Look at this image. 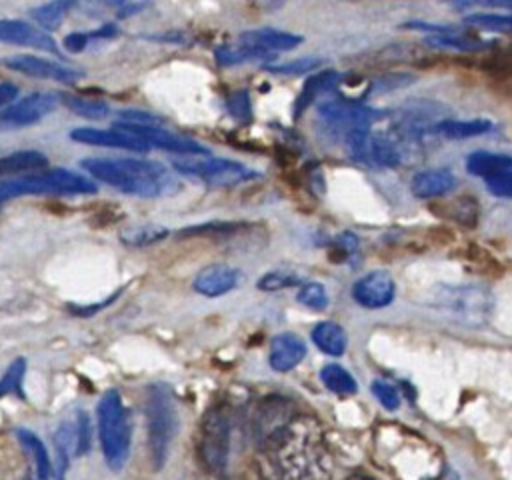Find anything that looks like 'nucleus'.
<instances>
[{
    "mask_svg": "<svg viewBox=\"0 0 512 480\" xmlns=\"http://www.w3.org/2000/svg\"><path fill=\"white\" fill-rule=\"evenodd\" d=\"M168 236V228L166 226H158V224H136V226H128L126 230L120 232V240L126 246H150L154 242H160Z\"/></svg>",
    "mask_w": 512,
    "mask_h": 480,
    "instance_id": "30",
    "label": "nucleus"
},
{
    "mask_svg": "<svg viewBox=\"0 0 512 480\" xmlns=\"http://www.w3.org/2000/svg\"><path fill=\"white\" fill-rule=\"evenodd\" d=\"M70 138L74 142L90 144V146H104V148H118V150H130V152H148L150 146L124 130L118 128H74L70 132Z\"/></svg>",
    "mask_w": 512,
    "mask_h": 480,
    "instance_id": "15",
    "label": "nucleus"
},
{
    "mask_svg": "<svg viewBox=\"0 0 512 480\" xmlns=\"http://www.w3.org/2000/svg\"><path fill=\"white\" fill-rule=\"evenodd\" d=\"M372 394L376 396V400L386 408V410H396L400 406V394L398 390L384 382V380H374L372 382Z\"/></svg>",
    "mask_w": 512,
    "mask_h": 480,
    "instance_id": "43",
    "label": "nucleus"
},
{
    "mask_svg": "<svg viewBox=\"0 0 512 480\" xmlns=\"http://www.w3.org/2000/svg\"><path fill=\"white\" fill-rule=\"evenodd\" d=\"M74 444H76V434H74V424L64 420L54 432V448H56V462L52 464V476L54 480H66L70 460L74 456Z\"/></svg>",
    "mask_w": 512,
    "mask_h": 480,
    "instance_id": "23",
    "label": "nucleus"
},
{
    "mask_svg": "<svg viewBox=\"0 0 512 480\" xmlns=\"http://www.w3.org/2000/svg\"><path fill=\"white\" fill-rule=\"evenodd\" d=\"M318 116L330 128L334 134L344 136L352 128H364L372 126L374 122L384 118V110H376L346 98L326 100L318 106Z\"/></svg>",
    "mask_w": 512,
    "mask_h": 480,
    "instance_id": "10",
    "label": "nucleus"
},
{
    "mask_svg": "<svg viewBox=\"0 0 512 480\" xmlns=\"http://www.w3.org/2000/svg\"><path fill=\"white\" fill-rule=\"evenodd\" d=\"M492 130V122L484 118H474V120H438L432 126L434 134H440L442 138L448 140H466V138H476L482 134H488Z\"/></svg>",
    "mask_w": 512,
    "mask_h": 480,
    "instance_id": "24",
    "label": "nucleus"
},
{
    "mask_svg": "<svg viewBox=\"0 0 512 480\" xmlns=\"http://www.w3.org/2000/svg\"><path fill=\"white\" fill-rule=\"evenodd\" d=\"M116 34H118V28L114 24H104L98 30L88 32V38L90 40H100V38H114Z\"/></svg>",
    "mask_w": 512,
    "mask_h": 480,
    "instance_id": "48",
    "label": "nucleus"
},
{
    "mask_svg": "<svg viewBox=\"0 0 512 480\" xmlns=\"http://www.w3.org/2000/svg\"><path fill=\"white\" fill-rule=\"evenodd\" d=\"M238 42L272 56L274 52H284V50L296 48L298 44H302V36L284 32L278 28H256V30L242 32L238 36Z\"/></svg>",
    "mask_w": 512,
    "mask_h": 480,
    "instance_id": "18",
    "label": "nucleus"
},
{
    "mask_svg": "<svg viewBox=\"0 0 512 480\" xmlns=\"http://www.w3.org/2000/svg\"><path fill=\"white\" fill-rule=\"evenodd\" d=\"M324 60L320 56H304V58H294L290 62H282V64H266L264 68L272 74H288V76H296V74H304L310 72L312 68L320 66Z\"/></svg>",
    "mask_w": 512,
    "mask_h": 480,
    "instance_id": "38",
    "label": "nucleus"
},
{
    "mask_svg": "<svg viewBox=\"0 0 512 480\" xmlns=\"http://www.w3.org/2000/svg\"><path fill=\"white\" fill-rule=\"evenodd\" d=\"M82 168L96 180L132 196L156 198L174 190V178L152 160L136 158H84Z\"/></svg>",
    "mask_w": 512,
    "mask_h": 480,
    "instance_id": "2",
    "label": "nucleus"
},
{
    "mask_svg": "<svg viewBox=\"0 0 512 480\" xmlns=\"http://www.w3.org/2000/svg\"><path fill=\"white\" fill-rule=\"evenodd\" d=\"M230 448V418L222 406H214L204 414L200 426L198 454L210 474L220 476L228 464Z\"/></svg>",
    "mask_w": 512,
    "mask_h": 480,
    "instance_id": "8",
    "label": "nucleus"
},
{
    "mask_svg": "<svg viewBox=\"0 0 512 480\" xmlns=\"http://www.w3.org/2000/svg\"><path fill=\"white\" fill-rule=\"evenodd\" d=\"M88 32H72L64 38V48L70 52H82L88 46Z\"/></svg>",
    "mask_w": 512,
    "mask_h": 480,
    "instance_id": "45",
    "label": "nucleus"
},
{
    "mask_svg": "<svg viewBox=\"0 0 512 480\" xmlns=\"http://www.w3.org/2000/svg\"><path fill=\"white\" fill-rule=\"evenodd\" d=\"M348 480H368V478H348Z\"/></svg>",
    "mask_w": 512,
    "mask_h": 480,
    "instance_id": "49",
    "label": "nucleus"
},
{
    "mask_svg": "<svg viewBox=\"0 0 512 480\" xmlns=\"http://www.w3.org/2000/svg\"><path fill=\"white\" fill-rule=\"evenodd\" d=\"M254 468L256 480H328L330 456L320 430L298 418L266 434Z\"/></svg>",
    "mask_w": 512,
    "mask_h": 480,
    "instance_id": "1",
    "label": "nucleus"
},
{
    "mask_svg": "<svg viewBox=\"0 0 512 480\" xmlns=\"http://www.w3.org/2000/svg\"><path fill=\"white\" fill-rule=\"evenodd\" d=\"M466 170L482 180L512 174V158L508 154H494V152H472L466 158Z\"/></svg>",
    "mask_w": 512,
    "mask_h": 480,
    "instance_id": "22",
    "label": "nucleus"
},
{
    "mask_svg": "<svg viewBox=\"0 0 512 480\" xmlns=\"http://www.w3.org/2000/svg\"><path fill=\"white\" fill-rule=\"evenodd\" d=\"M144 416H146V430H148L150 464L158 472L164 468L170 456L172 442L178 432L176 396L168 384L156 382L146 388Z\"/></svg>",
    "mask_w": 512,
    "mask_h": 480,
    "instance_id": "3",
    "label": "nucleus"
},
{
    "mask_svg": "<svg viewBox=\"0 0 512 480\" xmlns=\"http://www.w3.org/2000/svg\"><path fill=\"white\" fill-rule=\"evenodd\" d=\"M426 44H430L434 48H452V50H462V52H472V50H480L486 46L484 40L470 36V34H460V32L432 34L426 38Z\"/></svg>",
    "mask_w": 512,
    "mask_h": 480,
    "instance_id": "33",
    "label": "nucleus"
},
{
    "mask_svg": "<svg viewBox=\"0 0 512 480\" xmlns=\"http://www.w3.org/2000/svg\"><path fill=\"white\" fill-rule=\"evenodd\" d=\"M2 64L14 72L26 74V76H34V78H48V80H56V82H76L78 78L84 76L82 70H76L72 66L48 60V58H40V56H32V54H14L2 60Z\"/></svg>",
    "mask_w": 512,
    "mask_h": 480,
    "instance_id": "13",
    "label": "nucleus"
},
{
    "mask_svg": "<svg viewBox=\"0 0 512 480\" xmlns=\"http://www.w3.org/2000/svg\"><path fill=\"white\" fill-rule=\"evenodd\" d=\"M174 168L180 174L196 176L210 186H236L246 180L256 178L258 174L246 168L240 162L224 160V158H180L174 162Z\"/></svg>",
    "mask_w": 512,
    "mask_h": 480,
    "instance_id": "9",
    "label": "nucleus"
},
{
    "mask_svg": "<svg viewBox=\"0 0 512 480\" xmlns=\"http://www.w3.org/2000/svg\"><path fill=\"white\" fill-rule=\"evenodd\" d=\"M240 224L236 222H206V224H194L184 230H180V236H226L234 230H238Z\"/></svg>",
    "mask_w": 512,
    "mask_h": 480,
    "instance_id": "40",
    "label": "nucleus"
},
{
    "mask_svg": "<svg viewBox=\"0 0 512 480\" xmlns=\"http://www.w3.org/2000/svg\"><path fill=\"white\" fill-rule=\"evenodd\" d=\"M320 380L334 394L350 396V394L358 392L356 378L344 366H340V364H326L320 370Z\"/></svg>",
    "mask_w": 512,
    "mask_h": 480,
    "instance_id": "28",
    "label": "nucleus"
},
{
    "mask_svg": "<svg viewBox=\"0 0 512 480\" xmlns=\"http://www.w3.org/2000/svg\"><path fill=\"white\" fill-rule=\"evenodd\" d=\"M114 128L142 138L148 146H156V148H162V150H168V152H174V154H182V156H206V154H210L208 148L198 144L196 140L186 138V136H178V134H174V132H170L162 126H134V124H126V122L118 120L114 124Z\"/></svg>",
    "mask_w": 512,
    "mask_h": 480,
    "instance_id": "12",
    "label": "nucleus"
},
{
    "mask_svg": "<svg viewBox=\"0 0 512 480\" xmlns=\"http://www.w3.org/2000/svg\"><path fill=\"white\" fill-rule=\"evenodd\" d=\"M26 480H28V478H26Z\"/></svg>",
    "mask_w": 512,
    "mask_h": 480,
    "instance_id": "50",
    "label": "nucleus"
},
{
    "mask_svg": "<svg viewBox=\"0 0 512 480\" xmlns=\"http://www.w3.org/2000/svg\"><path fill=\"white\" fill-rule=\"evenodd\" d=\"M58 104V94L54 92H32L18 102H12L0 112V130H16L22 126L36 124L48 116Z\"/></svg>",
    "mask_w": 512,
    "mask_h": 480,
    "instance_id": "11",
    "label": "nucleus"
},
{
    "mask_svg": "<svg viewBox=\"0 0 512 480\" xmlns=\"http://www.w3.org/2000/svg\"><path fill=\"white\" fill-rule=\"evenodd\" d=\"M304 282V274L296 268H274L262 274L256 282V288L262 292H278L288 286H298Z\"/></svg>",
    "mask_w": 512,
    "mask_h": 480,
    "instance_id": "31",
    "label": "nucleus"
},
{
    "mask_svg": "<svg viewBox=\"0 0 512 480\" xmlns=\"http://www.w3.org/2000/svg\"><path fill=\"white\" fill-rule=\"evenodd\" d=\"M0 40L58 54V46L54 38L26 20H0Z\"/></svg>",
    "mask_w": 512,
    "mask_h": 480,
    "instance_id": "17",
    "label": "nucleus"
},
{
    "mask_svg": "<svg viewBox=\"0 0 512 480\" xmlns=\"http://www.w3.org/2000/svg\"><path fill=\"white\" fill-rule=\"evenodd\" d=\"M448 212L446 216L456 220L462 226L474 228L478 224V216H480V204L476 198L472 196H458L454 200L448 202Z\"/></svg>",
    "mask_w": 512,
    "mask_h": 480,
    "instance_id": "34",
    "label": "nucleus"
},
{
    "mask_svg": "<svg viewBox=\"0 0 512 480\" xmlns=\"http://www.w3.org/2000/svg\"><path fill=\"white\" fill-rule=\"evenodd\" d=\"M74 434H76L74 456H84L90 450V442H92V426L86 412H78V418L74 422Z\"/></svg>",
    "mask_w": 512,
    "mask_h": 480,
    "instance_id": "42",
    "label": "nucleus"
},
{
    "mask_svg": "<svg viewBox=\"0 0 512 480\" xmlns=\"http://www.w3.org/2000/svg\"><path fill=\"white\" fill-rule=\"evenodd\" d=\"M312 342L318 350H322L328 356H342L348 346V336L344 328L332 320L318 322L310 332Z\"/></svg>",
    "mask_w": 512,
    "mask_h": 480,
    "instance_id": "25",
    "label": "nucleus"
},
{
    "mask_svg": "<svg viewBox=\"0 0 512 480\" xmlns=\"http://www.w3.org/2000/svg\"><path fill=\"white\" fill-rule=\"evenodd\" d=\"M464 24L476 26V28H486V30L506 32L512 26V16L510 14H496V12H478V14L464 16Z\"/></svg>",
    "mask_w": 512,
    "mask_h": 480,
    "instance_id": "37",
    "label": "nucleus"
},
{
    "mask_svg": "<svg viewBox=\"0 0 512 480\" xmlns=\"http://www.w3.org/2000/svg\"><path fill=\"white\" fill-rule=\"evenodd\" d=\"M296 300L302 306H306V308H310L314 312L324 310L328 306V302H330L328 300V292H326L324 284H320V282H304V284H300Z\"/></svg>",
    "mask_w": 512,
    "mask_h": 480,
    "instance_id": "36",
    "label": "nucleus"
},
{
    "mask_svg": "<svg viewBox=\"0 0 512 480\" xmlns=\"http://www.w3.org/2000/svg\"><path fill=\"white\" fill-rule=\"evenodd\" d=\"M214 58L220 66H236L248 60H264L270 58V54H264L260 50H254L250 46H244L240 42L236 44H222L214 50Z\"/></svg>",
    "mask_w": 512,
    "mask_h": 480,
    "instance_id": "32",
    "label": "nucleus"
},
{
    "mask_svg": "<svg viewBox=\"0 0 512 480\" xmlns=\"http://www.w3.org/2000/svg\"><path fill=\"white\" fill-rule=\"evenodd\" d=\"M16 438L22 444V448L28 452V456L34 464L36 480H50L52 478V460H50V454H48L44 442L32 430H26V428H18Z\"/></svg>",
    "mask_w": 512,
    "mask_h": 480,
    "instance_id": "26",
    "label": "nucleus"
},
{
    "mask_svg": "<svg viewBox=\"0 0 512 480\" xmlns=\"http://www.w3.org/2000/svg\"><path fill=\"white\" fill-rule=\"evenodd\" d=\"M58 100L64 102L68 110L74 114L88 118V120H102L110 114V106L100 100V98H86V96H76V94H62Z\"/></svg>",
    "mask_w": 512,
    "mask_h": 480,
    "instance_id": "29",
    "label": "nucleus"
},
{
    "mask_svg": "<svg viewBox=\"0 0 512 480\" xmlns=\"http://www.w3.org/2000/svg\"><path fill=\"white\" fill-rule=\"evenodd\" d=\"M226 106H228V112L232 114L234 120L238 122H250L252 120V102H250V94L248 90H234L228 100H226Z\"/></svg>",
    "mask_w": 512,
    "mask_h": 480,
    "instance_id": "39",
    "label": "nucleus"
},
{
    "mask_svg": "<svg viewBox=\"0 0 512 480\" xmlns=\"http://www.w3.org/2000/svg\"><path fill=\"white\" fill-rule=\"evenodd\" d=\"M72 6H74V2H48V4L32 8V16L44 30H56V28H60L64 14Z\"/></svg>",
    "mask_w": 512,
    "mask_h": 480,
    "instance_id": "35",
    "label": "nucleus"
},
{
    "mask_svg": "<svg viewBox=\"0 0 512 480\" xmlns=\"http://www.w3.org/2000/svg\"><path fill=\"white\" fill-rule=\"evenodd\" d=\"M120 296V290L116 292V294H112V296H108L104 302H98V304H88V306H78V308H70L74 314H80V316H90V314H94V312H98V310H102V308H106L108 304H112L116 298Z\"/></svg>",
    "mask_w": 512,
    "mask_h": 480,
    "instance_id": "46",
    "label": "nucleus"
},
{
    "mask_svg": "<svg viewBox=\"0 0 512 480\" xmlns=\"http://www.w3.org/2000/svg\"><path fill=\"white\" fill-rule=\"evenodd\" d=\"M430 306L442 316L468 328H482L494 312V296L480 284H438L430 292Z\"/></svg>",
    "mask_w": 512,
    "mask_h": 480,
    "instance_id": "4",
    "label": "nucleus"
},
{
    "mask_svg": "<svg viewBox=\"0 0 512 480\" xmlns=\"http://www.w3.org/2000/svg\"><path fill=\"white\" fill-rule=\"evenodd\" d=\"M340 80H342V74L336 72V70H330V68H326V70H322V72L310 76V78L304 82V86H302V90H300V94H298V98H296V102H294V118H300V116L304 114V110H306L320 94H326V92L334 90V88L340 84Z\"/></svg>",
    "mask_w": 512,
    "mask_h": 480,
    "instance_id": "21",
    "label": "nucleus"
},
{
    "mask_svg": "<svg viewBox=\"0 0 512 480\" xmlns=\"http://www.w3.org/2000/svg\"><path fill=\"white\" fill-rule=\"evenodd\" d=\"M26 372V360L24 358H16L8 370L4 372V376L0 378V398L10 394V392H20V384Z\"/></svg>",
    "mask_w": 512,
    "mask_h": 480,
    "instance_id": "41",
    "label": "nucleus"
},
{
    "mask_svg": "<svg viewBox=\"0 0 512 480\" xmlns=\"http://www.w3.org/2000/svg\"><path fill=\"white\" fill-rule=\"evenodd\" d=\"M46 164H48V158L42 152H38V150L12 152V154L0 158V176H10V174L38 170V168H44Z\"/></svg>",
    "mask_w": 512,
    "mask_h": 480,
    "instance_id": "27",
    "label": "nucleus"
},
{
    "mask_svg": "<svg viewBox=\"0 0 512 480\" xmlns=\"http://www.w3.org/2000/svg\"><path fill=\"white\" fill-rule=\"evenodd\" d=\"M96 422L104 462L110 470H122L130 456L132 428L128 410L116 388H110L102 394L96 408Z\"/></svg>",
    "mask_w": 512,
    "mask_h": 480,
    "instance_id": "5",
    "label": "nucleus"
},
{
    "mask_svg": "<svg viewBox=\"0 0 512 480\" xmlns=\"http://www.w3.org/2000/svg\"><path fill=\"white\" fill-rule=\"evenodd\" d=\"M16 96H18V88L14 84L0 82V108L2 106H10Z\"/></svg>",
    "mask_w": 512,
    "mask_h": 480,
    "instance_id": "47",
    "label": "nucleus"
},
{
    "mask_svg": "<svg viewBox=\"0 0 512 480\" xmlns=\"http://www.w3.org/2000/svg\"><path fill=\"white\" fill-rule=\"evenodd\" d=\"M96 184L66 168H52L40 174H26L18 178L0 180V204L28 194H94Z\"/></svg>",
    "mask_w": 512,
    "mask_h": 480,
    "instance_id": "6",
    "label": "nucleus"
},
{
    "mask_svg": "<svg viewBox=\"0 0 512 480\" xmlns=\"http://www.w3.org/2000/svg\"><path fill=\"white\" fill-rule=\"evenodd\" d=\"M240 282V272L228 264L204 266L192 282V288L208 298H218L234 290Z\"/></svg>",
    "mask_w": 512,
    "mask_h": 480,
    "instance_id": "16",
    "label": "nucleus"
},
{
    "mask_svg": "<svg viewBox=\"0 0 512 480\" xmlns=\"http://www.w3.org/2000/svg\"><path fill=\"white\" fill-rule=\"evenodd\" d=\"M486 188L490 194L498 196V198H510L512 196V174H502V176H494L484 180Z\"/></svg>",
    "mask_w": 512,
    "mask_h": 480,
    "instance_id": "44",
    "label": "nucleus"
},
{
    "mask_svg": "<svg viewBox=\"0 0 512 480\" xmlns=\"http://www.w3.org/2000/svg\"><path fill=\"white\" fill-rule=\"evenodd\" d=\"M456 188V176L448 168H428L418 172L412 182L410 190L416 198H438L448 194Z\"/></svg>",
    "mask_w": 512,
    "mask_h": 480,
    "instance_id": "20",
    "label": "nucleus"
},
{
    "mask_svg": "<svg viewBox=\"0 0 512 480\" xmlns=\"http://www.w3.org/2000/svg\"><path fill=\"white\" fill-rule=\"evenodd\" d=\"M396 296V284L384 270H374L358 278L352 286V298L368 310L386 308Z\"/></svg>",
    "mask_w": 512,
    "mask_h": 480,
    "instance_id": "14",
    "label": "nucleus"
},
{
    "mask_svg": "<svg viewBox=\"0 0 512 480\" xmlns=\"http://www.w3.org/2000/svg\"><path fill=\"white\" fill-rule=\"evenodd\" d=\"M342 140L348 156L370 168H394L404 160L406 144L398 134H378L364 126L348 130Z\"/></svg>",
    "mask_w": 512,
    "mask_h": 480,
    "instance_id": "7",
    "label": "nucleus"
},
{
    "mask_svg": "<svg viewBox=\"0 0 512 480\" xmlns=\"http://www.w3.org/2000/svg\"><path fill=\"white\" fill-rule=\"evenodd\" d=\"M304 356H306L304 340L292 332H282L272 338L268 364L276 372H290L304 360Z\"/></svg>",
    "mask_w": 512,
    "mask_h": 480,
    "instance_id": "19",
    "label": "nucleus"
}]
</instances>
